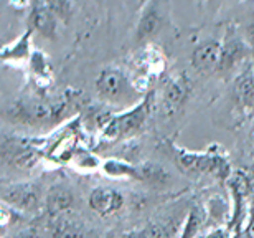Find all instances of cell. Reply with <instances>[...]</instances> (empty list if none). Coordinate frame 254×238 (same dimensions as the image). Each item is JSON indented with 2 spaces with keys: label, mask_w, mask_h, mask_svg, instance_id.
<instances>
[{
  "label": "cell",
  "mask_w": 254,
  "mask_h": 238,
  "mask_svg": "<svg viewBox=\"0 0 254 238\" xmlns=\"http://www.w3.org/2000/svg\"><path fill=\"white\" fill-rule=\"evenodd\" d=\"M50 10L57 15V18H62V20H69L71 15H73V7L74 5L71 2H47Z\"/></svg>",
  "instance_id": "cell-17"
},
{
  "label": "cell",
  "mask_w": 254,
  "mask_h": 238,
  "mask_svg": "<svg viewBox=\"0 0 254 238\" xmlns=\"http://www.w3.org/2000/svg\"><path fill=\"white\" fill-rule=\"evenodd\" d=\"M3 200L15 209L35 210L40 202V189L35 184H15L3 189Z\"/></svg>",
  "instance_id": "cell-5"
},
{
  "label": "cell",
  "mask_w": 254,
  "mask_h": 238,
  "mask_svg": "<svg viewBox=\"0 0 254 238\" xmlns=\"http://www.w3.org/2000/svg\"><path fill=\"white\" fill-rule=\"evenodd\" d=\"M190 93V81L187 75H179V77L170 78L164 91V109L165 113H175L182 104L185 103L187 96Z\"/></svg>",
  "instance_id": "cell-8"
},
{
  "label": "cell",
  "mask_w": 254,
  "mask_h": 238,
  "mask_svg": "<svg viewBox=\"0 0 254 238\" xmlns=\"http://www.w3.org/2000/svg\"><path fill=\"white\" fill-rule=\"evenodd\" d=\"M246 38H248V42H250L251 47L254 48V22L246 27Z\"/></svg>",
  "instance_id": "cell-18"
},
{
  "label": "cell",
  "mask_w": 254,
  "mask_h": 238,
  "mask_svg": "<svg viewBox=\"0 0 254 238\" xmlns=\"http://www.w3.org/2000/svg\"><path fill=\"white\" fill-rule=\"evenodd\" d=\"M221 45L215 42V40H206V42L200 43L193 50L191 53V63L193 67L200 72H211V70H218L221 58Z\"/></svg>",
  "instance_id": "cell-9"
},
{
  "label": "cell",
  "mask_w": 254,
  "mask_h": 238,
  "mask_svg": "<svg viewBox=\"0 0 254 238\" xmlns=\"http://www.w3.org/2000/svg\"><path fill=\"white\" fill-rule=\"evenodd\" d=\"M30 27L35 32H38L42 37L48 40L57 38V15L50 10L48 3H33L30 10Z\"/></svg>",
  "instance_id": "cell-6"
},
{
  "label": "cell",
  "mask_w": 254,
  "mask_h": 238,
  "mask_svg": "<svg viewBox=\"0 0 254 238\" xmlns=\"http://www.w3.org/2000/svg\"><path fill=\"white\" fill-rule=\"evenodd\" d=\"M12 238H37V234L33 230H27V232H22V234H17Z\"/></svg>",
  "instance_id": "cell-19"
},
{
  "label": "cell",
  "mask_w": 254,
  "mask_h": 238,
  "mask_svg": "<svg viewBox=\"0 0 254 238\" xmlns=\"http://www.w3.org/2000/svg\"><path fill=\"white\" fill-rule=\"evenodd\" d=\"M129 79L118 68H108L101 72L96 81V89L101 98L111 103H123L129 98Z\"/></svg>",
  "instance_id": "cell-3"
},
{
  "label": "cell",
  "mask_w": 254,
  "mask_h": 238,
  "mask_svg": "<svg viewBox=\"0 0 254 238\" xmlns=\"http://www.w3.org/2000/svg\"><path fill=\"white\" fill-rule=\"evenodd\" d=\"M89 207L101 217H111L124 207V195L113 187H96L89 194Z\"/></svg>",
  "instance_id": "cell-4"
},
{
  "label": "cell",
  "mask_w": 254,
  "mask_h": 238,
  "mask_svg": "<svg viewBox=\"0 0 254 238\" xmlns=\"http://www.w3.org/2000/svg\"><path fill=\"white\" fill-rule=\"evenodd\" d=\"M235 94L241 103H251L254 98V68L245 70L235 83Z\"/></svg>",
  "instance_id": "cell-14"
},
{
  "label": "cell",
  "mask_w": 254,
  "mask_h": 238,
  "mask_svg": "<svg viewBox=\"0 0 254 238\" xmlns=\"http://www.w3.org/2000/svg\"><path fill=\"white\" fill-rule=\"evenodd\" d=\"M246 52L248 48L241 40H230V42H226L221 48V58H220V65H218V70L220 72L231 70L236 63H240L246 57Z\"/></svg>",
  "instance_id": "cell-11"
},
{
  "label": "cell",
  "mask_w": 254,
  "mask_h": 238,
  "mask_svg": "<svg viewBox=\"0 0 254 238\" xmlns=\"http://www.w3.org/2000/svg\"><path fill=\"white\" fill-rule=\"evenodd\" d=\"M32 32L33 30L30 28L28 32H25L22 37L15 40L13 43L5 45L2 48V60L8 62H20V60H30L33 52H30V38H32Z\"/></svg>",
  "instance_id": "cell-12"
},
{
  "label": "cell",
  "mask_w": 254,
  "mask_h": 238,
  "mask_svg": "<svg viewBox=\"0 0 254 238\" xmlns=\"http://www.w3.org/2000/svg\"><path fill=\"white\" fill-rule=\"evenodd\" d=\"M73 204V194L68 187H53L47 197V209L50 214H60Z\"/></svg>",
  "instance_id": "cell-13"
},
{
  "label": "cell",
  "mask_w": 254,
  "mask_h": 238,
  "mask_svg": "<svg viewBox=\"0 0 254 238\" xmlns=\"http://www.w3.org/2000/svg\"><path fill=\"white\" fill-rule=\"evenodd\" d=\"M68 99H25L13 106L12 116L28 124H43L62 118Z\"/></svg>",
  "instance_id": "cell-1"
},
{
  "label": "cell",
  "mask_w": 254,
  "mask_h": 238,
  "mask_svg": "<svg viewBox=\"0 0 254 238\" xmlns=\"http://www.w3.org/2000/svg\"><path fill=\"white\" fill-rule=\"evenodd\" d=\"M162 27V13L155 3H147L137 22L135 37L137 40H149Z\"/></svg>",
  "instance_id": "cell-10"
},
{
  "label": "cell",
  "mask_w": 254,
  "mask_h": 238,
  "mask_svg": "<svg viewBox=\"0 0 254 238\" xmlns=\"http://www.w3.org/2000/svg\"><path fill=\"white\" fill-rule=\"evenodd\" d=\"M121 175L134 177V179L147 182L150 185H165L170 179L169 172L162 165L154 164V162H147V164H140V165L123 164V167H121Z\"/></svg>",
  "instance_id": "cell-7"
},
{
  "label": "cell",
  "mask_w": 254,
  "mask_h": 238,
  "mask_svg": "<svg viewBox=\"0 0 254 238\" xmlns=\"http://www.w3.org/2000/svg\"><path fill=\"white\" fill-rule=\"evenodd\" d=\"M38 160V154L35 153L33 149H18L17 153L12 154V164L18 169H32V167L37 164Z\"/></svg>",
  "instance_id": "cell-15"
},
{
  "label": "cell",
  "mask_w": 254,
  "mask_h": 238,
  "mask_svg": "<svg viewBox=\"0 0 254 238\" xmlns=\"http://www.w3.org/2000/svg\"><path fill=\"white\" fill-rule=\"evenodd\" d=\"M150 101H152V94L149 98H145L140 104H137L134 109L126 111L124 114L116 116V118L109 119V123L104 126V136L109 139H116L123 134H129L134 133L144 124V121L149 114L150 109Z\"/></svg>",
  "instance_id": "cell-2"
},
{
  "label": "cell",
  "mask_w": 254,
  "mask_h": 238,
  "mask_svg": "<svg viewBox=\"0 0 254 238\" xmlns=\"http://www.w3.org/2000/svg\"><path fill=\"white\" fill-rule=\"evenodd\" d=\"M30 67H32V72L37 75L38 78L47 79L52 75V70H50L48 60L43 55V52H33L32 57H30Z\"/></svg>",
  "instance_id": "cell-16"
}]
</instances>
